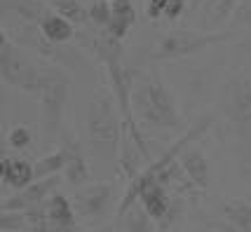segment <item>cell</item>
<instances>
[{"instance_id":"9a60e30c","label":"cell","mask_w":251,"mask_h":232,"mask_svg":"<svg viewBox=\"0 0 251 232\" xmlns=\"http://www.w3.org/2000/svg\"><path fill=\"white\" fill-rule=\"evenodd\" d=\"M221 216L237 232H251V199H228L221 204Z\"/></svg>"},{"instance_id":"277c9868","label":"cell","mask_w":251,"mask_h":232,"mask_svg":"<svg viewBox=\"0 0 251 232\" xmlns=\"http://www.w3.org/2000/svg\"><path fill=\"white\" fill-rule=\"evenodd\" d=\"M68 92H71V75L54 66L45 68L43 82L35 92V96L40 101V113H43V124L47 136H54L61 127Z\"/></svg>"},{"instance_id":"44dd1931","label":"cell","mask_w":251,"mask_h":232,"mask_svg":"<svg viewBox=\"0 0 251 232\" xmlns=\"http://www.w3.org/2000/svg\"><path fill=\"white\" fill-rule=\"evenodd\" d=\"M0 228H2V232L26 230V228H28V216H26V211H2Z\"/></svg>"},{"instance_id":"e0dca14e","label":"cell","mask_w":251,"mask_h":232,"mask_svg":"<svg viewBox=\"0 0 251 232\" xmlns=\"http://www.w3.org/2000/svg\"><path fill=\"white\" fill-rule=\"evenodd\" d=\"M68 148L66 143H61L56 150H52L50 155H43L35 164H33V174H35V181H40V178H50V176H56V174H61L68 164Z\"/></svg>"},{"instance_id":"8fae6325","label":"cell","mask_w":251,"mask_h":232,"mask_svg":"<svg viewBox=\"0 0 251 232\" xmlns=\"http://www.w3.org/2000/svg\"><path fill=\"white\" fill-rule=\"evenodd\" d=\"M178 164L186 171V176L195 183V188L200 190L209 188V162L204 157V153L200 148H195V143L188 145L186 150L178 155Z\"/></svg>"},{"instance_id":"9c48e42d","label":"cell","mask_w":251,"mask_h":232,"mask_svg":"<svg viewBox=\"0 0 251 232\" xmlns=\"http://www.w3.org/2000/svg\"><path fill=\"white\" fill-rule=\"evenodd\" d=\"M61 186V176H50V178H40V181H33L28 188L19 190L17 195H12L10 199L2 202V211H26L33 209L38 204H43L47 199L56 195V190Z\"/></svg>"},{"instance_id":"4316f807","label":"cell","mask_w":251,"mask_h":232,"mask_svg":"<svg viewBox=\"0 0 251 232\" xmlns=\"http://www.w3.org/2000/svg\"><path fill=\"white\" fill-rule=\"evenodd\" d=\"M167 2H169V0H167Z\"/></svg>"},{"instance_id":"7a4b0ae2","label":"cell","mask_w":251,"mask_h":232,"mask_svg":"<svg viewBox=\"0 0 251 232\" xmlns=\"http://www.w3.org/2000/svg\"><path fill=\"white\" fill-rule=\"evenodd\" d=\"M122 115L118 103L113 99V92L97 89L87 106V139L89 145L103 160L115 162L120 157L122 145Z\"/></svg>"},{"instance_id":"5b68a950","label":"cell","mask_w":251,"mask_h":232,"mask_svg":"<svg viewBox=\"0 0 251 232\" xmlns=\"http://www.w3.org/2000/svg\"><path fill=\"white\" fill-rule=\"evenodd\" d=\"M43 73L45 68L35 66L14 40H10L5 33L0 35V75L7 85L35 94L43 82Z\"/></svg>"},{"instance_id":"52a82bcc","label":"cell","mask_w":251,"mask_h":232,"mask_svg":"<svg viewBox=\"0 0 251 232\" xmlns=\"http://www.w3.org/2000/svg\"><path fill=\"white\" fill-rule=\"evenodd\" d=\"M113 197H115L113 183H89L75 192L73 207L82 218H103L113 204Z\"/></svg>"},{"instance_id":"8992f818","label":"cell","mask_w":251,"mask_h":232,"mask_svg":"<svg viewBox=\"0 0 251 232\" xmlns=\"http://www.w3.org/2000/svg\"><path fill=\"white\" fill-rule=\"evenodd\" d=\"M223 113L235 124L251 122V75H237L226 85Z\"/></svg>"},{"instance_id":"4fadbf2b","label":"cell","mask_w":251,"mask_h":232,"mask_svg":"<svg viewBox=\"0 0 251 232\" xmlns=\"http://www.w3.org/2000/svg\"><path fill=\"white\" fill-rule=\"evenodd\" d=\"M40 28H43L45 38L54 45H66L75 38V23H71L66 17L56 14L54 10L45 14V19L40 22Z\"/></svg>"},{"instance_id":"5bb4252c","label":"cell","mask_w":251,"mask_h":232,"mask_svg":"<svg viewBox=\"0 0 251 232\" xmlns=\"http://www.w3.org/2000/svg\"><path fill=\"white\" fill-rule=\"evenodd\" d=\"M110 7H113V14H110V23L106 31L115 35L118 40H125L136 22V10L131 7L129 0H115V2H110Z\"/></svg>"},{"instance_id":"ac0fdd59","label":"cell","mask_w":251,"mask_h":232,"mask_svg":"<svg viewBox=\"0 0 251 232\" xmlns=\"http://www.w3.org/2000/svg\"><path fill=\"white\" fill-rule=\"evenodd\" d=\"M89 47L94 49V54L99 56V61L106 64H113V61H122V40H118L115 35H110L108 31L106 33H99L89 40Z\"/></svg>"},{"instance_id":"6da1fadb","label":"cell","mask_w":251,"mask_h":232,"mask_svg":"<svg viewBox=\"0 0 251 232\" xmlns=\"http://www.w3.org/2000/svg\"><path fill=\"white\" fill-rule=\"evenodd\" d=\"M131 108L143 127L151 129H178L181 113L174 94L164 85L160 73H136L131 87Z\"/></svg>"},{"instance_id":"d4e9b609","label":"cell","mask_w":251,"mask_h":232,"mask_svg":"<svg viewBox=\"0 0 251 232\" xmlns=\"http://www.w3.org/2000/svg\"><path fill=\"white\" fill-rule=\"evenodd\" d=\"M89 232H115L113 228H101V230H89Z\"/></svg>"},{"instance_id":"83f0119b","label":"cell","mask_w":251,"mask_h":232,"mask_svg":"<svg viewBox=\"0 0 251 232\" xmlns=\"http://www.w3.org/2000/svg\"><path fill=\"white\" fill-rule=\"evenodd\" d=\"M249 199H251V197H249Z\"/></svg>"},{"instance_id":"603a6c76","label":"cell","mask_w":251,"mask_h":232,"mask_svg":"<svg viewBox=\"0 0 251 232\" xmlns=\"http://www.w3.org/2000/svg\"><path fill=\"white\" fill-rule=\"evenodd\" d=\"M164 10H167V0H148V2H146L148 19H160V17H164Z\"/></svg>"},{"instance_id":"7402d4cb","label":"cell","mask_w":251,"mask_h":232,"mask_svg":"<svg viewBox=\"0 0 251 232\" xmlns=\"http://www.w3.org/2000/svg\"><path fill=\"white\" fill-rule=\"evenodd\" d=\"M7 141H10L12 148L24 150V148H28V145H31V129H28V127H24V124H17V127H12Z\"/></svg>"},{"instance_id":"ffe728a7","label":"cell","mask_w":251,"mask_h":232,"mask_svg":"<svg viewBox=\"0 0 251 232\" xmlns=\"http://www.w3.org/2000/svg\"><path fill=\"white\" fill-rule=\"evenodd\" d=\"M87 12H89V22L94 23V26L108 28L110 14H113V7H110L108 0H92V5L87 7Z\"/></svg>"},{"instance_id":"cb8c5ba5","label":"cell","mask_w":251,"mask_h":232,"mask_svg":"<svg viewBox=\"0 0 251 232\" xmlns=\"http://www.w3.org/2000/svg\"><path fill=\"white\" fill-rule=\"evenodd\" d=\"M183 7H186V0H169V2H167V10H164V17H167L169 22H174V19L181 17Z\"/></svg>"},{"instance_id":"30bf717a","label":"cell","mask_w":251,"mask_h":232,"mask_svg":"<svg viewBox=\"0 0 251 232\" xmlns=\"http://www.w3.org/2000/svg\"><path fill=\"white\" fill-rule=\"evenodd\" d=\"M61 143H66L68 153H71L68 164H66V169H64L66 183H71L73 188H85L89 183V164H87V157H85L82 145H80V141L71 139V136H66Z\"/></svg>"},{"instance_id":"7c38bea8","label":"cell","mask_w":251,"mask_h":232,"mask_svg":"<svg viewBox=\"0 0 251 232\" xmlns=\"http://www.w3.org/2000/svg\"><path fill=\"white\" fill-rule=\"evenodd\" d=\"M0 176H2V183H7V186L14 188L17 192L24 188H28L33 181H35L31 162L14 160V157H2V160H0Z\"/></svg>"},{"instance_id":"2e32d148","label":"cell","mask_w":251,"mask_h":232,"mask_svg":"<svg viewBox=\"0 0 251 232\" xmlns=\"http://www.w3.org/2000/svg\"><path fill=\"white\" fill-rule=\"evenodd\" d=\"M118 228L120 232H157V223L143 209L141 202H136L127 213L118 216Z\"/></svg>"},{"instance_id":"484cf974","label":"cell","mask_w":251,"mask_h":232,"mask_svg":"<svg viewBox=\"0 0 251 232\" xmlns=\"http://www.w3.org/2000/svg\"><path fill=\"white\" fill-rule=\"evenodd\" d=\"M110 2H115V0H110Z\"/></svg>"},{"instance_id":"ba28073f","label":"cell","mask_w":251,"mask_h":232,"mask_svg":"<svg viewBox=\"0 0 251 232\" xmlns=\"http://www.w3.org/2000/svg\"><path fill=\"white\" fill-rule=\"evenodd\" d=\"M14 43L26 45V47L35 49L38 54L45 56V59H50L52 64H61V66H64V64L75 61V54L68 52V49H64V45L50 43V40L45 38L43 28H40L38 23H26L24 28H19V31L14 33Z\"/></svg>"},{"instance_id":"3957f363","label":"cell","mask_w":251,"mask_h":232,"mask_svg":"<svg viewBox=\"0 0 251 232\" xmlns=\"http://www.w3.org/2000/svg\"><path fill=\"white\" fill-rule=\"evenodd\" d=\"M235 38L232 28H223V31H190V28H176L169 31L160 43L155 45L153 59L155 61H172V59H183L195 52H202L211 45L228 43Z\"/></svg>"},{"instance_id":"d6986e66","label":"cell","mask_w":251,"mask_h":232,"mask_svg":"<svg viewBox=\"0 0 251 232\" xmlns=\"http://www.w3.org/2000/svg\"><path fill=\"white\" fill-rule=\"evenodd\" d=\"M43 2H47L56 14L66 17L71 23L89 22V12H87V7H82V2H80V0H43Z\"/></svg>"}]
</instances>
